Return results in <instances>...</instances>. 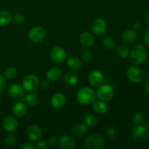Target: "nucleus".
<instances>
[{"label":"nucleus","mask_w":149,"mask_h":149,"mask_svg":"<svg viewBox=\"0 0 149 149\" xmlns=\"http://www.w3.org/2000/svg\"><path fill=\"white\" fill-rule=\"evenodd\" d=\"M147 57H148V51L143 45H135L130 52V61L134 65H141L147 59Z\"/></svg>","instance_id":"1"},{"label":"nucleus","mask_w":149,"mask_h":149,"mask_svg":"<svg viewBox=\"0 0 149 149\" xmlns=\"http://www.w3.org/2000/svg\"><path fill=\"white\" fill-rule=\"evenodd\" d=\"M96 98V93L90 87H82L77 94V99L79 103L84 106L93 104Z\"/></svg>","instance_id":"2"},{"label":"nucleus","mask_w":149,"mask_h":149,"mask_svg":"<svg viewBox=\"0 0 149 149\" xmlns=\"http://www.w3.org/2000/svg\"><path fill=\"white\" fill-rule=\"evenodd\" d=\"M105 144L104 138L99 134H93L84 141V147L86 149H102L104 148Z\"/></svg>","instance_id":"3"},{"label":"nucleus","mask_w":149,"mask_h":149,"mask_svg":"<svg viewBox=\"0 0 149 149\" xmlns=\"http://www.w3.org/2000/svg\"><path fill=\"white\" fill-rule=\"evenodd\" d=\"M149 135V130L142 124L135 127L132 130V139L138 143H143L147 141Z\"/></svg>","instance_id":"4"},{"label":"nucleus","mask_w":149,"mask_h":149,"mask_svg":"<svg viewBox=\"0 0 149 149\" xmlns=\"http://www.w3.org/2000/svg\"><path fill=\"white\" fill-rule=\"evenodd\" d=\"M96 95L97 98L103 101L107 102L111 100L114 96V90L113 88L109 84H100L98 86Z\"/></svg>","instance_id":"5"},{"label":"nucleus","mask_w":149,"mask_h":149,"mask_svg":"<svg viewBox=\"0 0 149 149\" xmlns=\"http://www.w3.org/2000/svg\"><path fill=\"white\" fill-rule=\"evenodd\" d=\"M39 85V79L33 74H29L24 77L22 82L23 90L30 93H34Z\"/></svg>","instance_id":"6"},{"label":"nucleus","mask_w":149,"mask_h":149,"mask_svg":"<svg viewBox=\"0 0 149 149\" xmlns=\"http://www.w3.org/2000/svg\"><path fill=\"white\" fill-rule=\"evenodd\" d=\"M46 31L42 26H35L29 32V38L33 43H39L45 39Z\"/></svg>","instance_id":"7"},{"label":"nucleus","mask_w":149,"mask_h":149,"mask_svg":"<svg viewBox=\"0 0 149 149\" xmlns=\"http://www.w3.org/2000/svg\"><path fill=\"white\" fill-rule=\"evenodd\" d=\"M49 56L54 62L60 64L65 61L67 58V52L62 47L55 46L50 50Z\"/></svg>","instance_id":"8"},{"label":"nucleus","mask_w":149,"mask_h":149,"mask_svg":"<svg viewBox=\"0 0 149 149\" xmlns=\"http://www.w3.org/2000/svg\"><path fill=\"white\" fill-rule=\"evenodd\" d=\"M127 78L133 83H140L144 78V73L141 68L138 66H131L127 72Z\"/></svg>","instance_id":"9"},{"label":"nucleus","mask_w":149,"mask_h":149,"mask_svg":"<svg viewBox=\"0 0 149 149\" xmlns=\"http://www.w3.org/2000/svg\"><path fill=\"white\" fill-rule=\"evenodd\" d=\"M2 127L7 132H15L19 127V122L16 118L12 116H7L2 121Z\"/></svg>","instance_id":"10"},{"label":"nucleus","mask_w":149,"mask_h":149,"mask_svg":"<svg viewBox=\"0 0 149 149\" xmlns=\"http://www.w3.org/2000/svg\"><path fill=\"white\" fill-rule=\"evenodd\" d=\"M92 31L95 34L102 36L105 34L107 31V24L102 18H97L92 23Z\"/></svg>","instance_id":"11"},{"label":"nucleus","mask_w":149,"mask_h":149,"mask_svg":"<svg viewBox=\"0 0 149 149\" xmlns=\"http://www.w3.org/2000/svg\"><path fill=\"white\" fill-rule=\"evenodd\" d=\"M27 136L29 139L32 142H37L41 139L42 135V130L39 126L36 125H32L28 127L26 130Z\"/></svg>","instance_id":"12"},{"label":"nucleus","mask_w":149,"mask_h":149,"mask_svg":"<svg viewBox=\"0 0 149 149\" xmlns=\"http://www.w3.org/2000/svg\"><path fill=\"white\" fill-rule=\"evenodd\" d=\"M103 81V75L100 71H93L88 76V82L93 87H98Z\"/></svg>","instance_id":"13"},{"label":"nucleus","mask_w":149,"mask_h":149,"mask_svg":"<svg viewBox=\"0 0 149 149\" xmlns=\"http://www.w3.org/2000/svg\"><path fill=\"white\" fill-rule=\"evenodd\" d=\"M8 95L11 98L19 99L23 96V88L18 84H13L8 87L7 90Z\"/></svg>","instance_id":"14"},{"label":"nucleus","mask_w":149,"mask_h":149,"mask_svg":"<svg viewBox=\"0 0 149 149\" xmlns=\"http://www.w3.org/2000/svg\"><path fill=\"white\" fill-rule=\"evenodd\" d=\"M66 103V98L62 93H55L51 98V105L56 109H61Z\"/></svg>","instance_id":"15"},{"label":"nucleus","mask_w":149,"mask_h":149,"mask_svg":"<svg viewBox=\"0 0 149 149\" xmlns=\"http://www.w3.org/2000/svg\"><path fill=\"white\" fill-rule=\"evenodd\" d=\"M58 145L60 148L62 149H73L76 146L75 141L74 138L68 135L61 137L58 141Z\"/></svg>","instance_id":"16"},{"label":"nucleus","mask_w":149,"mask_h":149,"mask_svg":"<svg viewBox=\"0 0 149 149\" xmlns=\"http://www.w3.org/2000/svg\"><path fill=\"white\" fill-rule=\"evenodd\" d=\"M79 42L86 47H90L94 44L95 39L93 33L89 31H84L79 36Z\"/></svg>","instance_id":"17"},{"label":"nucleus","mask_w":149,"mask_h":149,"mask_svg":"<svg viewBox=\"0 0 149 149\" xmlns=\"http://www.w3.org/2000/svg\"><path fill=\"white\" fill-rule=\"evenodd\" d=\"M13 114L15 116H17V117H22V116H25L28 111L27 106L24 103L22 102H17V103H15L13 106V109H12Z\"/></svg>","instance_id":"18"},{"label":"nucleus","mask_w":149,"mask_h":149,"mask_svg":"<svg viewBox=\"0 0 149 149\" xmlns=\"http://www.w3.org/2000/svg\"><path fill=\"white\" fill-rule=\"evenodd\" d=\"M88 131V127L85 123H77L71 127V133L77 137L85 135Z\"/></svg>","instance_id":"19"},{"label":"nucleus","mask_w":149,"mask_h":149,"mask_svg":"<svg viewBox=\"0 0 149 149\" xmlns=\"http://www.w3.org/2000/svg\"><path fill=\"white\" fill-rule=\"evenodd\" d=\"M62 77V71L58 67L49 68L46 73V78L52 81H58Z\"/></svg>","instance_id":"20"},{"label":"nucleus","mask_w":149,"mask_h":149,"mask_svg":"<svg viewBox=\"0 0 149 149\" xmlns=\"http://www.w3.org/2000/svg\"><path fill=\"white\" fill-rule=\"evenodd\" d=\"M138 33L134 29H129L125 31L122 34V40L125 43H132L138 39Z\"/></svg>","instance_id":"21"},{"label":"nucleus","mask_w":149,"mask_h":149,"mask_svg":"<svg viewBox=\"0 0 149 149\" xmlns=\"http://www.w3.org/2000/svg\"><path fill=\"white\" fill-rule=\"evenodd\" d=\"M93 109L95 113L102 115L107 113L108 110H109V106L105 101L100 100H97V101L95 100L93 103Z\"/></svg>","instance_id":"22"},{"label":"nucleus","mask_w":149,"mask_h":149,"mask_svg":"<svg viewBox=\"0 0 149 149\" xmlns=\"http://www.w3.org/2000/svg\"><path fill=\"white\" fill-rule=\"evenodd\" d=\"M67 65L74 71H79L81 68L82 63H81V60L77 57L71 56L67 61Z\"/></svg>","instance_id":"23"},{"label":"nucleus","mask_w":149,"mask_h":149,"mask_svg":"<svg viewBox=\"0 0 149 149\" xmlns=\"http://www.w3.org/2000/svg\"><path fill=\"white\" fill-rule=\"evenodd\" d=\"M13 20L11 13L7 10L0 11V26H5L10 24Z\"/></svg>","instance_id":"24"},{"label":"nucleus","mask_w":149,"mask_h":149,"mask_svg":"<svg viewBox=\"0 0 149 149\" xmlns=\"http://www.w3.org/2000/svg\"><path fill=\"white\" fill-rule=\"evenodd\" d=\"M65 82L70 86H74L79 82V76L74 71H68L64 75Z\"/></svg>","instance_id":"25"},{"label":"nucleus","mask_w":149,"mask_h":149,"mask_svg":"<svg viewBox=\"0 0 149 149\" xmlns=\"http://www.w3.org/2000/svg\"><path fill=\"white\" fill-rule=\"evenodd\" d=\"M25 102L29 106H35L39 103V98L35 93H29L25 96Z\"/></svg>","instance_id":"26"},{"label":"nucleus","mask_w":149,"mask_h":149,"mask_svg":"<svg viewBox=\"0 0 149 149\" xmlns=\"http://www.w3.org/2000/svg\"><path fill=\"white\" fill-rule=\"evenodd\" d=\"M84 123L87 125V127H94L97 124V118L93 113H88L85 115L84 117Z\"/></svg>","instance_id":"27"},{"label":"nucleus","mask_w":149,"mask_h":149,"mask_svg":"<svg viewBox=\"0 0 149 149\" xmlns=\"http://www.w3.org/2000/svg\"><path fill=\"white\" fill-rule=\"evenodd\" d=\"M130 49L125 45H121L117 49V55L121 58H127L130 55Z\"/></svg>","instance_id":"28"},{"label":"nucleus","mask_w":149,"mask_h":149,"mask_svg":"<svg viewBox=\"0 0 149 149\" xmlns=\"http://www.w3.org/2000/svg\"><path fill=\"white\" fill-rule=\"evenodd\" d=\"M17 70L14 67H8L4 72V76L7 79H13L17 76Z\"/></svg>","instance_id":"29"},{"label":"nucleus","mask_w":149,"mask_h":149,"mask_svg":"<svg viewBox=\"0 0 149 149\" xmlns=\"http://www.w3.org/2000/svg\"><path fill=\"white\" fill-rule=\"evenodd\" d=\"M103 46L108 49H113L115 47V45H116L115 41L113 40V38L110 37V36H107V37L104 38L103 41Z\"/></svg>","instance_id":"30"},{"label":"nucleus","mask_w":149,"mask_h":149,"mask_svg":"<svg viewBox=\"0 0 149 149\" xmlns=\"http://www.w3.org/2000/svg\"><path fill=\"white\" fill-rule=\"evenodd\" d=\"M17 142L16 137L14 135H10L6 137L4 140V145L7 147H13L14 146Z\"/></svg>","instance_id":"31"},{"label":"nucleus","mask_w":149,"mask_h":149,"mask_svg":"<svg viewBox=\"0 0 149 149\" xmlns=\"http://www.w3.org/2000/svg\"><path fill=\"white\" fill-rule=\"evenodd\" d=\"M92 57H93V52H92L90 49H86L83 50L82 52H81V58L85 62L90 61L92 59Z\"/></svg>","instance_id":"32"},{"label":"nucleus","mask_w":149,"mask_h":149,"mask_svg":"<svg viewBox=\"0 0 149 149\" xmlns=\"http://www.w3.org/2000/svg\"><path fill=\"white\" fill-rule=\"evenodd\" d=\"M117 133V128L115 127H109V129L106 130V135L108 138H113L116 136Z\"/></svg>","instance_id":"33"},{"label":"nucleus","mask_w":149,"mask_h":149,"mask_svg":"<svg viewBox=\"0 0 149 149\" xmlns=\"http://www.w3.org/2000/svg\"><path fill=\"white\" fill-rule=\"evenodd\" d=\"M144 116L143 113H136L134 114L133 116V122H135L137 125H141V124L143 123L144 122Z\"/></svg>","instance_id":"34"},{"label":"nucleus","mask_w":149,"mask_h":149,"mask_svg":"<svg viewBox=\"0 0 149 149\" xmlns=\"http://www.w3.org/2000/svg\"><path fill=\"white\" fill-rule=\"evenodd\" d=\"M13 20H14L15 23L16 24H23L26 21V18H25L24 15L21 13H17L14 16V17H13Z\"/></svg>","instance_id":"35"},{"label":"nucleus","mask_w":149,"mask_h":149,"mask_svg":"<svg viewBox=\"0 0 149 149\" xmlns=\"http://www.w3.org/2000/svg\"><path fill=\"white\" fill-rule=\"evenodd\" d=\"M6 86H7V79L4 77V76L0 74V93L4 91Z\"/></svg>","instance_id":"36"},{"label":"nucleus","mask_w":149,"mask_h":149,"mask_svg":"<svg viewBox=\"0 0 149 149\" xmlns=\"http://www.w3.org/2000/svg\"><path fill=\"white\" fill-rule=\"evenodd\" d=\"M36 148L37 149H48L49 145L45 141H37Z\"/></svg>","instance_id":"37"},{"label":"nucleus","mask_w":149,"mask_h":149,"mask_svg":"<svg viewBox=\"0 0 149 149\" xmlns=\"http://www.w3.org/2000/svg\"><path fill=\"white\" fill-rule=\"evenodd\" d=\"M58 141L59 140L57 138V137L52 136L49 139V144L52 146H56L57 145H58Z\"/></svg>","instance_id":"38"},{"label":"nucleus","mask_w":149,"mask_h":149,"mask_svg":"<svg viewBox=\"0 0 149 149\" xmlns=\"http://www.w3.org/2000/svg\"><path fill=\"white\" fill-rule=\"evenodd\" d=\"M20 148L21 149H34L35 146L32 143H25V144H23V146H21Z\"/></svg>","instance_id":"39"},{"label":"nucleus","mask_w":149,"mask_h":149,"mask_svg":"<svg viewBox=\"0 0 149 149\" xmlns=\"http://www.w3.org/2000/svg\"><path fill=\"white\" fill-rule=\"evenodd\" d=\"M144 41H145L146 44L149 46V29L145 32V34H144Z\"/></svg>","instance_id":"40"},{"label":"nucleus","mask_w":149,"mask_h":149,"mask_svg":"<svg viewBox=\"0 0 149 149\" xmlns=\"http://www.w3.org/2000/svg\"><path fill=\"white\" fill-rule=\"evenodd\" d=\"M49 87V84L47 81H44L42 83V85H41V87L43 90H47Z\"/></svg>","instance_id":"41"},{"label":"nucleus","mask_w":149,"mask_h":149,"mask_svg":"<svg viewBox=\"0 0 149 149\" xmlns=\"http://www.w3.org/2000/svg\"><path fill=\"white\" fill-rule=\"evenodd\" d=\"M133 27H134V29H135V30H139V29H141V23H138V22H136V23H135L133 24Z\"/></svg>","instance_id":"42"},{"label":"nucleus","mask_w":149,"mask_h":149,"mask_svg":"<svg viewBox=\"0 0 149 149\" xmlns=\"http://www.w3.org/2000/svg\"><path fill=\"white\" fill-rule=\"evenodd\" d=\"M145 90L147 93H149V79L147 80L145 84Z\"/></svg>","instance_id":"43"},{"label":"nucleus","mask_w":149,"mask_h":149,"mask_svg":"<svg viewBox=\"0 0 149 149\" xmlns=\"http://www.w3.org/2000/svg\"><path fill=\"white\" fill-rule=\"evenodd\" d=\"M145 20L146 22L147 23V24L149 25V12L146 15V17H145Z\"/></svg>","instance_id":"44"},{"label":"nucleus","mask_w":149,"mask_h":149,"mask_svg":"<svg viewBox=\"0 0 149 149\" xmlns=\"http://www.w3.org/2000/svg\"><path fill=\"white\" fill-rule=\"evenodd\" d=\"M147 127L148 128V130H149V119H148V122H147Z\"/></svg>","instance_id":"45"},{"label":"nucleus","mask_w":149,"mask_h":149,"mask_svg":"<svg viewBox=\"0 0 149 149\" xmlns=\"http://www.w3.org/2000/svg\"><path fill=\"white\" fill-rule=\"evenodd\" d=\"M1 99H0V104H1Z\"/></svg>","instance_id":"46"}]
</instances>
